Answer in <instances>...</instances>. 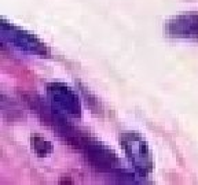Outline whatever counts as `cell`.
Wrapping results in <instances>:
<instances>
[{"label": "cell", "mask_w": 198, "mask_h": 185, "mask_svg": "<svg viewBox=\"0 0 198 185\" xmlns=\"http://www.w3.org/2000/svg\"><path fill=\"white\" fill-rule=\"evenodd\" d=\"M2 36L4 40L10 41L13 45H15L17 48L22 49V51L36 54V55L47 54L46 47L33 34L26 33V32L19 30V29H15V28H11V26H7L4 22L2 23Z\"/></svg>", "instance_id": "4"}, {"label": "cell", "mask_w": 198, "mask_h": 185, "mask_svg": "<svg viewBox=\"0 0 198 185\" xmlns=\"http://www.w3.org/2000/svg\"><path fill=\"white\" fill-rule=\"evenodd\" d=\"M30 144H32V149L34 151V154L37 156L43 158V156H47L52 152V144L46 140L44 137L39 136V134H32L30 137Z\"/></svg>", "instance_id": "6"}, {"label": "cell", "mask_w": 198, "mask_h": 185, "mask_svg": "<svg viewBox=\"0 0 198 185\" xmlns=\"http://www.w3.org/2000/svg\"><path fill=\"white\" fill-rule=\"evenodd\" d=\"M77 151L81 152L87 162L98 172H110L119 164V158L113 151L85 134L81 136Z\"/></svg>", "instance_id": "2"}, {"label": "cell", "mask_w": 198, "mask_h": 185, "mask_svg": "<svg viewBox=\"0 0 198 185\" xmlns=\"http://www.w3.org/2000/svg\"><path fill=\"white\" fill-rule=\"evenodd\" d=\"M171 36L182 39H198V14H184L173 18L168 28Z\"/></svg>", "instance_id": "5"}, {"label": "cell", "mask_w": 198, "mask_h": 185, "mask_svg": "<svg viewBox=\"0 0 198 185\" xmlns=\"http://www.w3.org/2000/svg\"><path fill=\"white\" fill-rule=\"evenodd\" d=\"M47 93L52 103L58 106L65 113L73 117L81 115V107H80L79 98L66 84L62 82H50L47 85Z\"/></svg>", "instance_id": "3"}, {"label": "cell", "mask_w": 198, "mask_h": 185, "mask_svg": "<svg viewBox=\"0 0 198 185\" xmlns=\"http://www.w3.org/2000/svg\"><path fill=\"white\" fill-rule=\"evenodd\" d=\"M120 144L135 172L142 177H147L153 170V159L146 141L135 132H124L120 136Z\"/></svg>", "instance_id": "1"}]
</instances>
